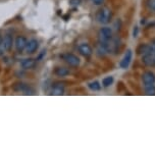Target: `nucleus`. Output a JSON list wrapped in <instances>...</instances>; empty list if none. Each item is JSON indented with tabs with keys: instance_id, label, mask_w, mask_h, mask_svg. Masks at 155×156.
Returning <instances> with one entry per match:
<instances>
[{
	"instance_id": "1",
	"label": "nucleus",
	"mask_w": 155,
	"mask_h": 156,
	"mask_svg": "<svg viewBox=\"0 0 155 156\" xmlns=\"http://www.w3.org/2000/svg\"><path fill=\"white\" fill-rule=\"evenodd\" d=\"M112 17V12L110 10V8H108L106 6L101 7L100 9L97 11L96 13V20L98 23H102V25H106L111 20Z\"/></svg>"
},
{
	"instance_id": "2",
	"label": "nucleus",
	"mask_w": 155,
	"mask_h": 156,
	"mask_svg": "<svg viewBox=\"0 0 155 156\" xmlns=\"http://www.w3.org/2000/svg\"><path fill=\"white\" fill-rule=\"evenodd\" d=\"M98 39H99V42L108 43L112 39V30L109 27L101 28L98 33Z\"/></svg>"
},
{
	"instance_id": "3",
	"label": "nucleus",
	"mask_w": 155,
	"mask_h": 156,
	"mask_svg": "<svg viewBox=\"0 0 155 156\" xmlns=\"http://www.w3.org/2000/svg\"><path fill=\"white\" fill-rule=\"evenodd\" d=\"M12 89L16 91V92H23L25 93L26 95H33L34 94V90L29 86L27 84L24 83H16L13 85Z\"/></svg>"
},
{
	"instance_id": "4",
	"label": "nucleus",
	"mask_w": 155,
	"mask_h": 156,
	"mask_svg": "<svg viewBox=\"0 0 155 156\" xmlns=\"http://www.w3.org/2000/svg\"><path fill=\"white\" fill-rule=\"evenodd\" d=\"M62 58H63V60L65 61V62L68 63L69 66L77 67V66H80V59H79V57L76 56L75 54L66 53V54L62 55Z\"/></svg>"
},
{
	"instance_id": "5",
	"label": "nucleus",
	"mask_w": 155,
	"mask_h": 156,
	"mask_svg": "<svg viewBox=\"0 0 155 156\" xmlns=\"http://www.w3.org/2000/svg\"><path fill=\"white\" fill-rule=\"evenodd\" d=\"M132 57H133V52H132L131 49H129L128 51L125 53L124 57H122V59L121 60V62H119V66H121L122 69H128L129 66H130V63H131Z\"/></svg>"
},
{
	"instance_id": "6",
	"label": "nucleus",
	"mask_w": 155,
	"mask_h": 156,
	"mask_svg": "<svg viewBox=\"0 0 155 156\" xmlns=\"http://www.w3.org/2000/svg\"><path fill=\"white\" fill-rule=\"evenodd\" d=\"M28 44V40L26 39L24 36H19L16 37V42H14V45H16V49L17 52H23L26 49Z\"/></svg>"
},
{
	"instance_id": "7",
	"label": "nucleus",
	"mask_w": 155,
	"mask_h": 156,
	"mask_svg": "<svg viewBox=\"0 0 155 156\" xmlns=\"http://www.w3.org/2000/svg\"><path fill=\"white\" fill-rule=\"evenodd\" d=\"M78 49H79V52H80L84 57H90L93 54V49L89 44H86V43L80 44Z\"/></svg>"
},
{
	"instance_id": "8",
	"label": "nucleus",
	"mask_w": 155,
	"mask_h": 156,
	"mask_svg": "<svg viewBox=\"0 0 155 156\" xmlns=\"http://www.w3.org/2000/svg\"><path fill=\"white\" fill-rule=\"evenodd\" d=\"M143 84L145 85H153L155 83V75L150 70H147L142 75Z\"/></svg>"
},
{
	"instance_id": "9",
	"label": "nucleus",
	"mask_w": 155,
	"mask_h": 156,
	"mask_svg": "<svg viewBox=\"0 0 155 156\" xmlns=\"http://www.w3.org/2000/svg\"><path fill=\"white\" fill-rule=\"evenodd\" d=\"M142 62L146 66H153L155 64V53H147L142 56Z\"/></svg>"
},
{
	"instance_id": "10",
	"label": "nucleus",
	"mask_w": 155,
	"mask_h": 156,
	"mask_svg": "<svg viewBox=\"0 0 155 156\" xmlns=\"http://www.w3.org/2000/svg\"><path fill=\"white\" fill-rule=\"evenodd\" d=\"M137 53L138 54H147V53H155V51L152 48L151 45H147V44H142L137 49Z\"/></svg>"
},
{
	"instance_id": "11",
	"label": "nucleus",
	"mask_w": 155,
	"mask_h": 156,
	"mask_svg": "<svg viewBox=\"0 0 155 156\" xmlns=\"http://www.w3.org/2000/svg\"><path fill=\"white\" fill-rule=\"evenodd\" d=\"M64 85L62 83H55L53 86H52V91H51V94L52 95H56V96H59V95H62L64 93Z\"/></svg>"
},
{
	"instance_id": "12",
	"label": "nucleus",
	"mask_w": 155,
	"mask_h": 156,
	"mask_svg": "<svg viewBox=\"0 0 155 156\" xmlns=\"http://www.w3.org/2000/svg\"><path fill=\"white\" fill-rule=\"evenodd\" d=\"M38 47H39V42H38L37 40L33 39V40L29 41L25 50L27 53H34V52L38 49Z\"/></svg>"
},
{
	"instance_id": "13",
	"label": "nucleus",
	"mask_w": 155,
	"mask_h": 156,
	"mask_svg": "<svg viewBox=\"0 0 155 156\" xmlns=\"http://www.w3.org/2000/svg\"><path fill=\"white\" fill-rule=\"evenodd\" d=\"M2 44H3V47L6 51H10L11 47H12V44H13V38L11 35L7 34L5 35L4 39L2 40Z\"/></svg>"
},
{
	"instance_id": "14",
	"label": "nucleus",
	"mask_w": 155,
	"mask_h": 156,
	"mask_svg": "<svg viewBox=\"0 0 155 156\" xmlns=\"http://www.w3.org/2000/svg\"><path fill=\"white\" fill-rule=\"evenodd\" d=\"M20 66L24 69H31L36 66V60L33 59V58H26L20 62Z\"/></svg>"
},
{
	"instance_id": "15",
	"label": "nucleus",
	"mask_w": 155,
	"mask_h": 156,
	"mask_svg": "<svg viewBox=\"0 0 155 156\" xmlns=\"http://www.w3.org/2000/svg\"><path fill=\"white\" fill-rule=\"evenodd\" d=\"M54 73L57 76H65L69 75V70L66 67H56L54 70Z\"/></svg>"
},
{
	"instance_id": "16",
	"label": "nucleus",
	"mask_w": 155,
	"mask_h": 156,
	"mask_svg": "<svg viewBox=\"0 0 155 156\" xmlns=\"http://www.w3.org/2000/svg\"><path fill=\"white\" fill-rule=\"evenodd\" d=\"M144 91H145L146 95L154 96L155 95V86H154V84L153 85H145Z\"/></svg>"
},
{
	"instance_id": "17",
	"label": "nucleus",
	"mask_w": 155,
	"mask_h": 156,
	"mask_svg": "<svg viewBox=\"0 0 155 156\" xmlns=\"http://www.w3.org/2000/svg\"><path fill=\"white\" fill-rule=\"evenodd\" d=\"M113 83V76H106V78H104L103 80H102V86L104 88H108L109 86H111Z\"/></svg>"
},
{
	"instance_id": "18",
	"label": "nucleus",
	"mask_w": 155,
	"mask_h": 156,
	"mask_svg": "<svg viewBox=\"0 0 155 156\" xmlns=\"http://www.w3.org/2000/svg\"><path fill=\"white\" fill-rule=\"evenodd\" d=\"M89 88L92 91H99V90L101 89V85H100L99 82L95 81V82H92V83L89 84Z\"/></svg>"
},
{
	"instance_id": "19",
	"label": "nucleus",
	"mask_w": 155,
	"mask_h": 156,
	"mask_svg": "<svg viewBox=\"0 0 155 156\" xmlns=\"http://www.w3.org/2000/svg\"><path fill=\"white\" fill-rule=\"evenodd\" d=\"M148 5L151 9H153L155 11V0H149L148 1Z\"/></svg>"
},
{
	"instance_id": "20",
	"label": "nucleus",
	"mask_w": 155,
	"mask_h": 156,
	"mask_svg": "<svg viewBox=\"0 0 155 156\" xmlns=\"http://www.w3.org/2000/svg\"><path fill=\"white\" fill-rule=\"evenodd\" d=\"M82 2V0H71V4L72 5H79Z\"/></svg>"
},
{
	"instance_id": "21",
	"label": "nucleus",
	"mask_w": 155,
	"mask_h": 156,
	"mask_svg": "<svg viewBox=\"0 0 155 156\" xmlns=\"http://www.w3.org/2000/svg\"><path fill=\"white\" fill-rule=\"evenodd\" d=\"M104 2V0H93V3L95 5H101Z\"/></svg>"
},
{
	"instance_id": "22",
	"label": "nucleus",
	"mask_w": 155,
	"mask_h": 156,
	"mask_svg": "<svg viewBox=\"0 0 155 156\" xmlns=\"http://www.w3.org/2000/svg\"><path fill=\"white\" fill-rule=\"evenodd\" d=\"M2 38H1V36H0V54H1V51L2 50L4 49V47H3V44H2Z\"/></svg>"
},
{
	"instance_id": "23",
	"label": "nucleus",
	"mask_w": 155,
	"mask_h": 156,
	"mask_svg": "<svg viewBox=\"0 0 155 156\" xmlns=\"http://www.w3.org/2000/svg\"><path fill=\"white\" fill-rule=\"evenodd\" d=\"M151 46H152V48H153V50L155 51V40H153V42H152Z\"/></svg>"
},
{
	"instance_id": "24",
	"label": "nucleus",
	"mask_w": 155,
	"mask_h": 156,
	"mask_svg": "<svg viewBox=\"0 0 155 156\" xmlns=\"http://www.w3.org/2000/svg\"><path fill=\"white\" fill-rule=\"evenodd\" d=\"M154 66H155V64H154Z\"/></svg>"
}]
</instances>
